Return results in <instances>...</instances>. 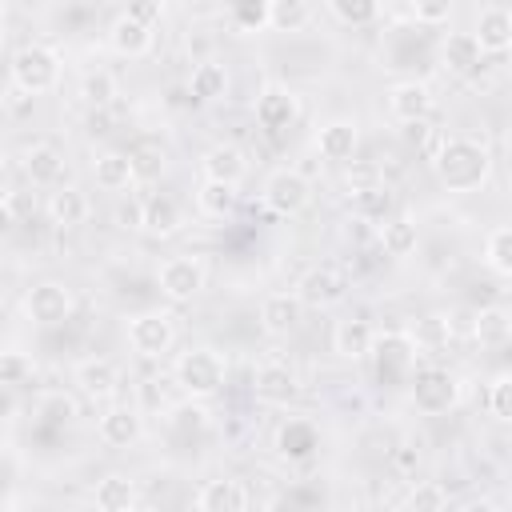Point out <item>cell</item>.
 I'll return each mask as SVG.
<instances>
[{"instance_id":"cell-5","label":"cell","mask_w":512,"mask_h":512,"mask_svg":"<svg viewBox=\"0 0 512 512\" xmlns=\"http://www.w3.org/2000/svg\"><path fill=\"white\" fill-rule=\"evenodd\" d=\"M408 396H412L416 412H424V416H444V412H452V408L460 404L464 384H460V376H456L452 368H444V364H420L416 376L408 380Z\"/></svg>"},{"instance_id":"cell-59","label":"cell","mask_w":512,"mask_h":512,"mask_svg":"<svg viewBox=\"0 0 512 512\" xmlns=\"http://www.w3.org/2000/svg\"><path fill=\"white\" fill-rule=\"evenodd\" d=\"M32 512H40V508H32Z\"/></svg>"},{"instance_id":"cell-57","label":"cell","mask_w":512,"mask_h":512,"mask_svg":"<svg viewBox=\"0 0 512 512\" xmlns=\"http://www.w3.org/2000/svg\"><path fill=\"white\" fill-rule=\"evenodd\" d=\"M140 512H164V508H140Z\"/></svg>"},{"instance_id":"cell-32","label":"cell","mask_w":512,"mask_h":512,"mask_svg":"<svg viewBox=\"0 0 512 512\" xmlns=\"http://www.w3.org/2000/svg\"><path fill=\"white\" fill-rule=\"evenodd\" d=\"M376 244H380L384 256L404 260V256L416 252V244H420V228H416V220H408V216H392V220L376 232Z\"/></svg>"},{"instance_id":"cell-40","label":"cell","mask_w":512,"mask_h":512,"mask_svg":"<svg viewBox=\"0 0 512 512\" xmlns=\"http://www.w3.org/2000/svg\"><path fill=\"white\" fill-rule=\"evenodd\" d=\"M128 156H132V164H136V176H140V180H156V176L164 172V164H168L164 144H160V140H152V136L136 140V148H132Z\"/></svg>"},{"instance_id":"cell-19","label":"cell","mask_w":512,"mask_h":512,"mask_svg":"<svg viewBox=\"0 0 512 512\" xmlns=\"http://www.w3.org/2000/svg\"><path fill=\"white\" fill-rule=\"evenodd\" d=\"M200 172H204V180H220V184H236L240 188V180L248 176V156H244L240 144L220 140L200 156Z\"/></svg>"},{"instance_id":"cell-24","label":"cell","mask_w":512,"mask_h":512,"mask_svg":"<svg viewBox=\"0 0 512 512\" xmlns=\"http://www.w3.org/2000/svg\"><path fill=\"white\" fill-rule=\"evenodd\" d=\"M92 176H96V184H100L104 192H128V188L140 180V176H136L132 156H128V152H120V148L100 152V156L92 160Z\"/></svg>"},{"instance_id":"cell-1","label":"cell","mask_w":512,"mask_h":512,"mask_svg":"<svg viewBox=\"0 0 512 512\" xmlns=\"http://www.w3.org/2000/svg\"><path fill=\"white\" fill-rule=\"evenodd\" d=\"M432 172L448 192H476L492 176V152L476 136H440L432 152Z\"/></svg>"},{"instance_id":"cell-42","label":"cell","mask_w":512,"mask_h":512,"mask_svg":"<svg viewBox=\"0 0 512 512\" xmlns=\"http://www.w3.org/2000/svg\"><path fill=\"white\" fill-rule=\"evenodd\" d=\"M32 372H36V364H32L28 352H20V348H4V352H0V384H4V388L28 384Z\"/></svg>"},{"instance_id":"cell-33","label":"cell","mask_w":512,"mask_h":512,"mask_svg":"<svg viewBox=\"0 0 512 512\" xmlns=\"http://www.w3.org/2000/svg\"><path fill=\"white\" fill-rule=\"evenodd\" d=\"M316 8L308 0H268V32H304Z\"/></svg>"},{"instance_id":"cell-2","label":"cell","mask_w":512,"mask_h":512,"mask_svg":"<svg viewBox=\"0 0 512 512\" xmlns=\"http://www.w3.org/2000/svg\"><path fill=\"white\" fill-rule=\"evenodd\" d=\"M60 76H64V60L52 44H24L12 52V64H8V84H16L24 96H44V92H56L60 88Z\"/></svg>"},{"instance_id":"cell-17","label":"cell","mask_w":512,"mask_h":512,"mask_svg":"<svg viewBox=\"0 0 512 512\" xmlns=\"http://www.w3.org/2000/svg\"><path fill=\"white\" fill-rule=\"evenodd\" d=\"M108 48L116 56H124V60H140V56H148L156 48V28H148V24L132 20L128 12H120L108 24Z\"/></svg>"},{"instance_id":"cell-54","label":"cell","mask_w":512,"mask_h":512,"mask_svg":"<svg viewBox=\"0 0 512 512\" xmlns=\"http://www.w3.org/2000/svg\"><path fill=\"white\" fill-rule=\"evenodd\" d=\"M264 512H308V508H304L296 496L280 492V496H272V500H268V508H264Z\"/></svg>"},{"instance_id":"cell-22","label":"cell","mask_w":512,"mask_h":512,"mask_svg":"<svg viewBox=\"0 0 512 512\" xmlns=\"http://www.w3.org/2000/svg\"><path fill=\"white\" fill-rule=\"evenodd\" d=\"M76 388L88 396V400H112L120 392V368L108 360V356H88L76 364Z\"/></svg>"},{"instance_id":"cell-39","label":"cell","mask_w":512,"mask_h":512,"mask_svg":"<svg viewBox=\"0 0 512 512\" xmlns=\"http://www.w3.org/2000/svg\"><path fill=\"white\" fill-rule=\"evenodd\" d=\"M484 264L496 276L512 280V224H500V228L488 232V240H484Z\"/></svg>"},{"instance_id":"cell-50","label":"cell","mask_w":512,"mask_h":512,"mask_svg":"<svg viewBox=\"0 0 512 512\" xmlns=\"http://www.w3.org/2000/svg\"><path fill=\"white\" fill-rule=\"evenodd\" d=\"M128 16L140 20V24H148V28H156L160 16H164V4L160 0H136V4H128Z\"/></svg>"},{"instance_id":"cell-26","label":"cell","mask_w":512,"mask_h":512,"mask_svg":"<svg viewBox=\"0 0 512 512\" xmlns=\"http://www.w3.org/2000/svg\"><path fill=\"white\" fill-rule=\"evenodd\" d=\"M480 60H484V52H480V44H476L472 32H448L444 36V44H440V68L444 72L468 76V72L480 68Z\"/></svg>"},{"instance_id":"cell-6","label":"cell","mask_w":512,"mask_h":512,"mask_svg":"<svg viewBox=\"0 0 512 512\" xmlns=\"http://www.w3.org/2000/svg\"><path fill=\"white\" fill-rule=\"evenodd\" d=\"M124 336H128V348H132L136 356L160 360V356L172 352V344H176V320H172V312H164V308H148V312L128 316Z\"/></svg>"},{"instance_id":"cell-47","label":"cell","mask_w":512,"mask_h":512,"mask_svg":"<svg viewBox=\"0 0 512 512\" xmlns=\"http://www.w3.org/2000/svg\"><path fill=\"white\" fill-rule=\"evenodd\" d=\"M408 16H412L416 24H424V28H432V24H448L452 8H448V4H440V0H416V4L408 8Z\"/></svg>"},{"instance_id":"cell-58","label":"cell","mask_w":512,"mask_h":512,"mask_svg":"<svg viewBox=\"0 0 512 512\" xmlns=\"http://www.w3.org/2000/svg\"><path fill=\"white\" fill-rule=\"evenodd\" d=\"M508 512H512V496H508Z\"/></svg>"},{"instance_id":"cell-25","label":"cell","mask_w":512,"mask_h":512,"mask_svg":"<svg viewBox=\"0 0 512 512\" xmlns=\"http://www.w3.org/2000/svg\"><path fill=\"white\" fill-rule=\"evenodd\" d=\"M92 508L96 512H140L136 508V480L124 472H108L92 488Z\"/></svg>"},{"instance_id":"cell-48","label":"cell","mask_w":512,"mask_h":512,"mask_svg":"<svg viewBox=\"0 0 512 512\" xmlns=\"http://www.w3.org/2000/svg\"><path fill=\"white\" fill-rule=\"evenodd\" d=\"M40 412H52L48 420H56V424H68V420L76 416V404H72L68 396L52 392V396H44V400H40Z\"/></svg>"},{"instance_id":"cell-29","label":"cell","mask_w":512,"mask_h":512,"mask_svg":"<svg viewBox=\"0 0 512 512\" xmlns=\"http://www.w3.org/2000/svg\"><path fill=\"white\" fill-rule=\"evenodd\" d=\"M24 176L32 180V184H40V188H52V184H60V176H64V152L56 148V144H28L24 148Z\"/></svg>"},{"instance_id":"cell-8","label":"cell","mask_w":512,"mask_h":512,"mask_svg":"<svg viewBox=\"0 0 512 512\" xmlns=\"http://www.w3.org/2000/svg\"><path fill=\"white\" fill-rule=\"evenodd\" d=\"M72 308H76V300H72V292L60 280H40V284H32L24 292V316L32 324H40V328L64 324L72 316Z\"/></svg>"},{"instance_id":"cell-13","label":"cell","mask_w":512,"mask_h":512,"mask_svg":"<svg viewBox=\"0 0 512 512\" xmlns=\"http://www.w3.org/2000/svg\"><path fill=\"white\" fill-rule=\"evenodd\" d=\"M272 448H276V456L288 460V464H308V460L320 452V428H316V420H308V416H288V420L276 428Z\"/></svg>"},{"instance_id":"cell-51","label":"cell","mask_w":512,"mask_h":512,"mask_svg":"<svg viewBox=\"0 0 512 512\" xmlns=\"http://www.w3.org/2000/svg\"><path fill=\"white\" fill-rule=\"evenodd\" d=\"M116 224L120 228H144V200H120V208H116Z\"/></svg>"},{"instance_id":"cell-4","label":"cell","mask_w":512,"mask_h":512,"mask_svg":"<svg viewBox=\"0 0 512 512\" xmlns=\"http://www.w3.org/2000/svg\"><path fill=\"white\" fill-rule=\"evenodd\" d=\"M172 376L180 384V392L188 400H208L224 388V376H228V364L216 348H184L172 364Z\"/></svg>"},{"instance_id":"cell-18","label":"cell","mask_w":512,"mask_h":512,"mask_svg":"<svg viewBox=\"0 0 512 512\" xmlns=\"http://www.w3.org/2000/svg\"><path fill=\"white\" fill-rule=\"evenodd\" d=\"M356 144H360V124L348 120V116H336V120H324L316 128V152L324 160H336V164H348L356 156Z\"/></svg>"},{"instance_id":"cell-12","label":"cell","mask_w":512,"mask_h":512,"mask_svg":"<svg viewBox=\"0 0 512 512\" xmlns=\"http://www.w3.org/2000/svg\"><path fill=\"white\" fill-rule=\"evenodd\" d=\"M296 296L304 300V308H316V312L332 308V304H340L348 296V276L340 268H332V264H316V268H308L300 276Z\"/></svg>"},{"instance_id":"cell-52","label":"cell","mask_w":512,"mask_h":512,"mask_svg":"<svg viewBox=\"0 0 512 512\" xmlns=\"http://www.w3.org/2000/svg\"><path fill=\"white\" fill-rule=\"evenodd\" d=\"M400 136H404V144H416V148H424L428 140H436V132H432L428 120H420V124H400Z\"/></svg>"},{"instance_id":"cell-36","label":"cell","mask_w":512,"mask_h":512,"mask_svg":"<svg viewBox=\"0 0 512 512\" xmlns=\"http://www.w3.org/2000/svg\"><path fill=\"white\" fill-rule=\"evenodd\" d=\"M164 424H168L172 436H184V440H188V436H200V432L208 428V408H204L200 400H188V396H184L180 404L168 408Z\"/></svg>"},{"instance_id":"cell-38","label":"cell","mask_w":512,"mask_h":512,"mask_svg":"<svg viewBox=\"0 0 512 512\" xmlns=\"http://www.w3.org/2000/svg\"><path fill=\"white\" fill-rule=\"evenodd\" d=\"M392 188L380 184V188H368V192H352V216L364 220V224H376L384 220L388 224V212H392Z\"/></svg>"},{"instance_id":"cell-30","label":"cell","mask_w":512,"mask_h":512,"mask_svg":"<svg viewBox=\"0 0 512 512\" xmlns=\"http://www.w3.org/2000/svg\"><path fill=\"white\" fill-rule=\"evenodd\" d=\"M184 228V208L168 192L144 196V232L148 236H176Z\"/></svg>"},{"instance_id":"cell-20","label":"cell","mask_w":512,"mask_h":512,"mask_svg":"<svg viewBox=\"0 0 512 512\" xmlns=\"http://www.w3.org/2000/svg\"><path fill=\"white\" fill-rule=\"evenodd\" d=\"M304 320V300L296 292H268L260 300V328L268 336H288Z\"/></svg>"},{"instance_id":"cell-45","label":"cell","mask_w":512,"mask_h":512,"mask_svg":"<svg viewBox=\"0 0 512 512\" xmlns=\"http://www.w3.org/2000/svg\"><path fill=\"white\" fill-rule=\"evenodd\" d=\"M408 512H444V488L436 480H420L408 492Z\"/></svg>"},{"instance_id":"cell-55","label":"cell","mask_w":512,"mask_h":512,"mask_svg":"<svg viewBox=\"0 0 512 512\" xmlns=\"http://www.w3.org/2000/svg\"><path fill=\"white\" fill-rule=\"evenodd\" d=\"M460 512H504L500 504H492V500H468Z\"/></svg>"},{"instance_id":"cell-16","label":"cell","mask_w":512,"mask_h":512,"mask_svg":"<svg viewBox=\"0 0 512 512\" xmlns=\"http://www.w3.org/2000/svg\"><path fill=\"white\" fill-rule=\"evenodd\" d=\"M472 36H476V44H480L484 56H488V52H492V56L508 52V48H512V8H504V4H484V8L476 12Z\"/></svg>"},{"instance_id":"cell-43","label":"cell","mask_w":512,"mask_h":512,"mask_svg":"<svg viewBox=\"0 0 512 512\" xmlns=\"http://www.w3.org/2000/svg\"><path fill=\"white\" fill-rule=\"evenodd\" d=\"M448 336H452L448 316H420L416 328H412L416 348H440V344H448Z\"/></svg>"},{"instance_id":"cell-49","label":"cell","mask_w":512,"mask_h":512,"mask_svg":"<svg viewBox=\"0 0 512 512\" xmlns=\"http://www.w3.org/2000/svg\"><path fill=\"white\" fill-rule=\"evenodd\" d=\"M140 412H160V408H168L164 404V392H160V380L156 376H148V380H140V404H136Z\"/></svg>"},{"instance_id":"cell-46","label":"cell","mask_w":512,"mask_h":512,"mask_svg":"<svg viewBox=\"0 0 512 512\" xmlns=\"http://www.w3.org/2000/svg\"><path fill=\"white\" fill-rule=\"evenodd\" d=\"M488 412L496 420L512 424V372H504V376L492 380V388H488Z\"/></svg>"},{"instance_id":"cell-41","label":"cell","mask_w":512,"mask_h":512,"mask_svg":"<svg viewBox=\"0 0 512 512\" xmlns=\"http://www.w3.org/2000/svg\"><path fill=\"white\" fill-rule=\"evenodd\" d=\"M328 16L348 24V28H364L380 16V4H372V0H328Z\"/></svg>"},{"instance_id":"cell-37","label":"cell","mask_w":512,"mask_h":512,"mask_svg":"<svg viewBox=\"0 0 512 512\" xmlns=\"http://www.w3.org/2000/svg\"><path fill=\"white\" fill-rule=\"evenodd\" d=\"M224 20H228L240 36L268 32V0H236V4L224 8Z\"/></svg>"},{"instance_id":"cell-27","label":"cell","mask_w":512,"mask_h":512,"mask_svg":"<svg viewBox=\"0 0 512 512\" xmlns=\"http://www.w3.org/2000/svg\"><path fill=\"white\" fill-rule=\"evenodd\" d=\"M44 212H48V220H52L56 228H80V224L92 216V204H88V196H84L76 184H64V188H56V192L48 196Z\"/></svg>"},{"instance_id":"cell-7","label":"cell","mask_w":512,"mask_h":512,"mask_svg":"<svg viewBox=\"0 0 512 512\" xmlns=\"http://www.w3.org/2000/svg\"><path fill=\"white\" fill-rule=\"evenodd\" d=\"M260 200L276 216H300L312 204V180L300 168H276V172H268Z\"/></svg>"},{"instance_id":"cell-44","label":"cell","mask_w":512,"mask_h":512,"mask_svg":"<svg viewBox=\"0 0 512 512\" xmlns=\"http://www.w3.org/2000/svg\"><path fill=\"white\" fill-rule=\"evenodd\" d=\"M344 180H348L352 192H368V188H380L384 184V172H380L376 160H348Z\"/></svg>"},{"instance_id":"cell-53","label":"cell","mask_w":512,"mask_h":512,"mask_svg":"<svg viewBox=\"0 0 512 512\" xmlns=\"http://www.w3.org/2000/svg\"><path fill=\"white\" fill-rule=\"evenodd\" d=\"M0 228L4 232L16 228V192H4V200H0Z\"/></svg>"},{"instance_id":"cell-15","label":"cell","mask_w":512,"mask_h":512,"mask_svg":"<svg viewBox=\"0 0 512 512\" xmlns=\"http://www.w3.org/2000/svg\"><path fill=\"white\" fill-rule=\"evenodd\" d=\"M96 436L108 448H132L144 436V412L136 404H112L100 420H96Z\"/></svg>"},{"instance_id":"cell-31","label":"cell","mask_w":512,"mask_h":512,"mask_svg":"<svg viewBox=\"0 0 512 512\" xmlns=\"http://www.w3.org/2000/svg\"><path fill=\"white\" fill-rule=\"evenodd\" d=\"M240 204V188L236 184H220V180H200L196 188V212L208 220H228Z\"/></svg>"},{"instance_id":"cell-35","label":"cell","mask_w":512,"mask_h":512,"mask_svg":"<svg viewBox=\"0 0 512 512\" xmlns=\"http://www.w3.org/2000/svg\"><path fill=\"white\" fill-rule=\"evenodd\" d=\"M472 336H476L484 348H496V344H504V340L512 336V316H508L504 308L488 304V308H480V312L472 316Z\"/></svg>"},{"instance_id":"cell-34","label":"cell","mask_w":512,"mask_h":512,"mask_svg":"<svg viewBox=\"0 0 512 512\" xmlns=\"http://www.w3.org/2000/svg\"><path fill=\"white\" fill-rule=\"evenodd\" d=\"M80 96H84V104H88L92 112H108V108L116 104V96H120L116 76H112L108 68H92V72H84V80H80Z\"/></svg>"},{"instance_id":"cell-11","label":"cell","mask_w":512,"mask_h":512,"mask_svg":"<svg viewBox=\"0 0 512 512\" xmlns=\"http://www.w3.org/2000/svg\"><path fill=\"white\" fill-rule=\"evenodd\" d=\"M252 396L260 404H268V408H288L300 396V380L284 360H264L252 372Z\"/></svg>"},{"instance_id":"cell-28","label":"cell","mask_w":512,"mask_h":512,"mask_svg":"<svg viewBox=\"0 0 512 512\" xmlns=\"http://www.w3.org/2000/svg\"><path fill=\"white\" fill-rule=\"evenodd\" d=\"M228 84H232V76H228V68L220 60H200L192 68V76H188V96L196 104H216V100L228 96Z\"/></svg>"},{"instance_id":"cell-3","label":"cell","mask_w":512,"mask_h":512,"mask_svg":"<svg viewBox=\"0 0 512 512\" xmlns=\"http://www.w3.org/2000/svg\"><path fill=\"white\" fill-rule=\"evenodd\" d=\"M416 340L412 332L404 328H388V332H376V344H372V368H376V380L388 384V388H408V380L416 376Z\"/></svg>"},{"instance_id":"cell-23","label":"cell","mask_w":512,"mask_h":512,"mask_svg":"<svg viewBox=\"0 0 512 512\" xmlns=\"http://www.w3.org/2000/svg\"><path fill=\"white\" fill-rule=\"evenodd\" d=\"M192 508H196V512H248V488H244V480H236V476L208 480V484H200Z\"/></svg>"},{"instance_id":"cell-9","label":"cell","mask_w":512,"mask_h":512,"mask_svg":"<svg viewBox=\"0 0 512 512\" xmlns=\"http://www.w3.org/2000/svg\"><path fill=\"white\" fill-rule=\"evenodd\" d=\"M204 280H208V272H204V264L196 256H168L156 268V284H160V292L172 304H184V300L200 296L204 292Z\"/></svg>"},{"instance_id":"cell-21","label":"cell","mask_w":512,"mask_h":512,"mask_svg":"<svg viewBox=\"0 0 512 512\" xmlns=\"http://www.w3.org/2000/svg\"><path fill=\"white\" fill-rule=\"evenodd\" d=\"M372 344H376V328L364 320V316H348V320H336L332 324V352L340 360H368L372 356Z\"/></svg>"},{"instance_id":"cell-10","label":"cell","mask_w":512,"mask_h":512,"mask_svg":"<svg viewBox=\"0 0 512 512\" xmlns=\"http://www.w3.org/2000/svg\"><path fill=\"white\" fill-rule=\"evenodd\" d=\"M252 112H256V124L264 132H284V128H292L300 120V96L288 84H264L256 92Z\"/></svg>"},{"instance_id":"cell-14","label":"cell","mask_w":512,"mask_h":512,"mask_svg":"<svg viewBox=\"0 0 512 512\" xmlns=\"http://www.w3.org/2000/svg\"><path fill=\"white\" fill-rule=\"evenodd\" d=\"M432 108H436V96L424 80H396L388 88V112L400 124H420L432 116Z\"/></svg>"},{"instance_id":"cell-56","label":"cell","mask_w":512,"mask_h":512,"mask_svg":"<svg viewBox=\"0 0 512 512\" xmlns=\"http://www.w3.org/2000/svg\"><path fill=\"white\" fill-rule=\"evenodd\" d=\"M504 148H508V156H512V124L504 128Z\"/></svg>"}]
</instances>
